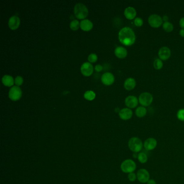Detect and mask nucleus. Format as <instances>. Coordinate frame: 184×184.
<instances>
[{"label": "nucleus", "instance_id": "obj_1", "mask_svg": "<svg viewBox=\"0 0 184 184\" xmlns=\"http://www.w3.org/2000/svg\"><path fill=\"white\" fill-rule=\"evenodd\" d=\"M119 40L125 46H131L135 43L136 36L134 31L130 27L122 28L118 34Z\"/></svg>", "mask_w": 184, "mask_h": 184}, {"label": "nucleus", "instance_id": "obj_2", "mask_svg": "<svg viewBox=\"0 0 184 184\" xmlns=\"http://www.w3.org/2000/svg\"><path fill=\"white\" fill-rule=\"evenodd\" d=\"M128 147L131 151L138 153L144 147V143L141 139L137 137H133L129 140Z\"/></svg>", "mask_w": 184, "mask_h": 184}, {"label": "nucleus", "instance_id": "obj_3", "mask_svg": "<svg viewBox=\"0 0 184 184\" xmlns=\"http://www.w3.org/2000/svg\"><path fill=\"white\" fill-rule=\"evenodd\" d=\"M121 169L124 173L129 174L132 172H134L136 170L137 164L132 159H126L122 162Z\"/></svg>", "mask_w": 184, "mask_h": 184}, {"label": "nucleus", "instance_id": "obj_4", "mask_svg": "<svg viewBox=\"0 0 184 184\" xmlns=\"http://www.w3.org/2000/svg\"><path fill=\"white\" fill-rule=\"evenodd\" d=\"M74 13L78 19H84L88 15V9L83 3H77L74 8Z\"/></svg>", "mask_w": 184, "mask_h": 184}, {"label": "nucleus", "instance_id": "obj_5", "mask_svg": "<svg viewBox=\"0 0 184 184\" xmlns=\"http://www.w3.org/2000/svg\"><path fill=\"white\" fill-rule=\"evenodd\" d=\"M153 100V97L151 94L149 92H143L139 96V103L141 106L146 107L151 104Z\"/></svg>", "mask_w": 184, "mask_h": 184}, {"label": "nucleus", "instance_id": "obj_6", "mask_svg": "<svg viewBox=\"0 0 184 184\" xmlns=\"http://www.w3.org/2000/svg\"><path fill=\"white\" fill-rule=\"evenodd\" d=\"M148 22L149 25H150L152 28H158L161 27L163 24V20L161 16L157 14H152L149 16Z\"/></svg>", "mask_w": 184, "mask_h": 184}, {"label": "nucleus", "instance_id": "obj_7", "mask_svg": "<svg viewBox=\"0 0 184 184\" xmlns=\"http://www.w3.org/2000/svg\"><path fill=\"white\" fill-rule=\"evenodd\" d=\"M137 180L142 184L147 183L150 179V174L145 169H140L137 172Z\"/></svg>", "mask_w": 184, "mask_h": 184}, {"label": "nucleus", "instance_id": "obj_8", "mask_svg": "<svg viewBox=\"0 0 184 184\" xmlns=\"http://www.w3.org/2000/svg\"><path fill=\"white\" fill-rule=\"evenodd\" d=\"M22 91L18 86H13L9 92V97L13 101H18L22 97Z\"/></svg>", "mask_w": 184, "mask_h": 184}, {"label": "nucleus", "instance_id": "obj_9", "mask_svg": "<svg viewBox=\"0 0 184 184\" xmlns=\"http://www.w3.org/2000/svg\"><path fill=\"white\" fill-rule=\"evenodd\" d=\"M158 145L156 139L150 137L146 139L144 142V148L147 151H151L156 149Z\"/></svg>", "mask_w": 184, "mask_h": 184}, {"label": "nucleus", "instance_id": "obj_10", "mask_svg": "<svg viewBox=\"0 0 184 184\" xmlns=\"http://www.w3.org/2000/svg\"><path fill=\"white\" fill-rule=\"evenodd\" d=\"M171 55V51L169 48L167 47H163L159 49L158 56L161 61H166Z\"/></svg>", "mask_w": 184, "mask_h": 184}, {"label": "nucleus", "instance_id": "obj_11", "mask_svg": "<svg viewBox=\"0 0 184 184\" xmlns=\"http://www.w3.org/2000/svg\"><path fill=\"white\" fill-rule=\"evenodd\" d=\"M138 99L136 96H129L126 97L125 100V104L128 108H134L138 106Z\"/></svg>", "mask_w": 184, "mask_h": 184}, {"label": "nucleus", "instance_id": "obj_12", "mask_svg": "<svg viewBox=\"0 0 184 184\" xmlns=\"http://www.w3.org/2000/svg\"><path fill=\"white\" fill-rule=\"evenodd\" d=\"M81 71L82 73L85 76H90L93 73V67L91 63L86 62L81 66Z\"/></svg>", "mask_w": 184, "mask_h": 184}, {"label": "nucleus", "instance_id": "obj_13", "mask_svg": "<svg viewBox=\"0 0 184 184\" xmlns=\"http://www.w3.org/2000/svg\"><path fill=\"white\" fill-rule=\"evenodd\" d=\"M119 117L124 121H128L132 117L133 112L129 108H124L119 112Z\"/></svg>", "mask_w": 184, "mask_h": 184}, {"label": "nucleus", "instance_id": "obj_14", "mask_svg": "<svg viewBox=\"0 0 184 184\" xmlns=\"http://www.w3.org/2000/svg\"><path fill=\"white\" fill-rule=\"evenodd\" d=\"M101 80L104 84L106 86H110L114 83L115 77L112 73H104L102 75Z\"/></svg>", "mask_w": 184, "mask_h": 184}, {"label": "nucleus", "instance_id": "obj_15", "mask_svg": "<svg viewBox=\"0 0 184 184\" xmlns=\"http://www.w3.org/2000/svg\"><path fill=\"white\" fill-rule=\"evenodd\" d=\"M20 24V19L17 16H13L9 18L8 22L9 27L11 30L17 29Z\"/></svg>", "mask_w": 184, "mask_h": 184}, {"label": "nucleus", "instance_id": "obj_16", "mask_svg": "<svg viewBox=\"0 0 184 184\" xmlns=\"http://www.w3.org/2000/svg\"><path fill=\"white\" fill-rule=\"evenodd\" d=\"M124 15L129 20L135 19L137 15L136 10L132 7H127L124 10Z\"/></svg>", "mask_w": 184, "mask_h": 184}, {"label": "nucleus", "instance_id": "obj_17", "mask_svg": "<svg viewBox=\"0 0 184 184\" xmlns=\"http://www.w3.org/2000/svg\"><path fill=\"white\" fill-rule=\"evenodd\" d=\"M136 86V81L132 77H129L127 78L124 82V88L128 91H131L135 88Z\"/></svg>", "mask_w": 184, "mask_h": 184}, {"label": "nucleus", "instance_id": "obj_18", "mask_svg": "<svg viewBox=\"0 0 184 184\" xmlns=\"http://www.w3.org/2000/svg\"><path fill=\"white\" fill-rule=\"evenodd\" d=\"M115 53L118 58L123 59L128 55V51L123 47H118L115 50Z\"/></svg>", "mask_w": 184, "mask_h": 184}, {"label": "nucleus", "instance_id": "obj_19", "mask_svg": "<svg viewBox=\"0 0 184 184\" xmlns=\"http://www.w3.org/2000/svg\"><path fill=\"white\" fill-rule=\"evenodd\" d=\"M80 27L82 31H89L93 28V24L91 21L87 19L82 21L80 23Z\"/></svg>", "mask_w": 184, "mask_h": 184}, {"label": "nucleus", "instance_id": "obj_20", "mask_svg": "<svg viewBox=\"0 0 184 184\" xmlns=\"http://www.w3.org/2000/svg\"><path fill=\"white\" fill-rule=\"evenodd\" d=\"M2 82L3 85L6 86H13V84L14 83V81L13 79V77H11L9 75H5L3 76L2 79Z\"/></svg>", "mask_w": 184, "mask_h": 184}, {"label": "nucleus", "instance_id": "obj_21", "mask_svg": "<svg viewBox=\"0 0 184 184\" xmlns=\"http://www.w3.org/2000/svg\"><path fill=\"white\" fill-rule=\"evenodd\" d=\"M147 109L144 106H139L136 108L135 111V114L137 117L138 118H143L146 116L147 114Z\"/></svg>", "mask_w": 184, "mask_h": 184}, {"label": "nucleus", "instance_id": "obj_22", "mask_svg": "<svg viewBox=\"0 0 184 184\" xmlns=\"http://www.w3.org/2000/svg\"><path fill=\"white\" fill-rule=\"evenodd\" d=\"M137 159L140 163L145 164L148 161L149 158H148V156L147 155V154L143 152H140L138 154Z\"/></svg>", "mask_w": 184, "mask_h": 184}, {"label": "nucleus", "instance_id": "obj_23", "mask_svg": "<svg viewBox=\"0 0 184 184\" xmlns=\"http://www.w3.org/2000/svg\"><path fill=\"white\" fill-rule=\"evenodd\" d=\"M163 28L165 31L167 33H170L173 31L174 27L171 23L169 22H166L163 24Z\"/></svg>", "mask_w": 184, "mask_h": 184}, {"label": "nucleus", "instance_id": "obj_24", "mask_svg": "<svg viewBox=\"0 0 184 184\" xmlns=\"http://www.w3.org/2000/svg\"><path fill=\"white\" fill-rule=\"evenodd\" d=\"M84 98L88 101H92L96 97V94L92 91H86L84 95Z\"/></svg>", "mask_w": 184, "mask_h": 184}, {"label": "nucleus", "instance_id": "obj_25", "mask_svg": "<svg viewBox=\"0 0 184 184\" xmlns=\"http://www.w3.org/2000/svg\"><path fill=\"white\" fill-rule=\"evenodd\" d=\"M153 67L156 70H160L163 67V62L159 58H156L153 62Z\"/></svg>", "mask_w": 184, "mask_h": 184}, {"label": "nucleus", "instance_id": "obj_26", "mask_svg": "<svg viewBox=\"0 0 184 184\" xmlns=\"http://www.w3.org/2000/svg\"><path fill=\"white\" fill-rule=\"evenodd\" d=\"M80 27V23L77 20H73L71 22L70 24V27L73 31H76L78 30Z\"/></svg>", "mask_w": 184, "mask_h": 184}, {"label": "nucleus", "instance_id": "obj_27", "mask_svg": "<svg viewBox=\"0 0 184 184\" xmlns=\"http://www.w3.org/2000/svg\"><path fill=\"white\" fill-rule=\"evenodd\" d=\"M177 118L180 121H184V108L180 109L177 112L176 114Z\"/></svg>", "mask_w": 184, "mask_h": 184}, {"label": "nucleus", "instance_id": "obj_28", "mask_svg": "<svg viewBox=\"0 0 184 184\" xmlns=\"http://www.w3.org/2000/svg\"><path fill=\"white\" fill-rule=\"evenodd\" d=\"M128 178L129 179V181L131 182H134L136 180H137V173L135 172H132L128 174Z\"/></svg>", "mask_w": 184, "mask_h": 184}, {"label": "nucleus", "instance_id": "obj_29", "mask_svg": "<svg viewBox=\"0 0 184 184\" xmlns=\"http://www.w3.org/2000/svg\"><path fill=\"white\" fill-rule=\"evenodd\" d=\"M134 23L137 27H141L143 25V20L140 18H136L134 20Z\"/></svg>", "mask_w": 184, "mask_h": 184}, {"label": "nucleus", "instance_id": "obj_30", "mask_svg": "<svg viewBox=\"0 0 184 184\" xmlns=\"http://www.w3.org/2000/svg\"><path fill=\"white\" fill-rule=\"evenodd\" d=\"M97 56L95 53H91L89 56L88 61L91 63H95L97 61Z\"/></svg>", "mask_w": 184, "mask_h": 184}, {"label": "nucleus", "instance_id": "obj_31", "mask_svg": "<svg viewBox=\"0 0 184 184\" xmlns=\"http://www.w3.org/2000/svg\"><path fill=\"white\" fill-rule=\"evenodd\" d=\"M23 78L21 76H17L15 79V83L16 86H20L23 84Z\"/></svg>", "mask_w": 184, "mask_h": 184}, {"label": "nucleus", "instance_id": "obj_32", "mask_svg": "<svg viewBox=\"0 0 184 184\" xmlns=\"http://www.w3.org/2000/svg\"><path fill=\"white\" fill-rule=\"evenodd\" d=\"M103 70V66H101V65H96L95 66V70L97 71V72H100L101 71Z\"/></svg>", "mask_w": 184, "mask_h": 184}, {"label": "nucleus", "instance_id": "obj_33", "mask_svg": "<svg viewBox=\"0 0 184 184\" xmlns=\"http://www.w3.org/2000/svg\"><path fill=\"white\" fill-rule=\"evenodd\" d=\"M179 25L182 29H184V18H182L179 21Z\"/></svg>", "mask_w": 184, "mask_h": 184}, {"label": "nucleus", "instance_id": "obj_34", "mask_svg": "<svg viewBox=\"0 0 184 184\" xmlns=\"http://www.w3.org/2000/svg\"><path fill=\"white\" fill-rule=\"evenodd\" d=\"M147 184H157L155 180L153 179H150L146 183Z\"/></svg>", "mask_w": 184, "mask_h": 184}, {"label": "nucleus", "instance_id": "obj_35", "mask_svg": "<svg viewBox=\"0 0 184 184\" xmlns=\"http://www.w3.org/2000/svg\"><path fill=\"white\" fill-rule=\"evenodd\" d=\"M179 35L182 36V37H184V29H182L179 31Z\"/></svg>", "mask_w": 184, "mask_h": 184}, {"label": "nucleus", "instance_id": "obj_36", "mask_svg": "<svg viewBox=\"0 0 184 184\" xmlns=\"http://www.w3.org/2000/svg\"><path fill=\"white\" fill-rule=\"evenodd\" d=\"M163 20L164 21V22H168L169 20V18L167 16L165 15L163 17Z\"/></svg>", "mask_w": 184, "mask_h": 184}]
</instances>
